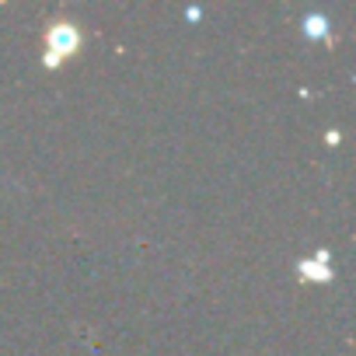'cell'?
Here are the masks:
<instances>
[{
	"label": "cell",
	"mask_w": 356,
	"mask_h": 356,
	"mask_svg": "<svg viewBox=\"0 0 356 356\" xmlns=\"http://www.w3.org/2000/svg\"><path fill=\"white\" fill-rule=\"evenodd\" d=\"M77 42H81V35H77V29L74 25H53L49 29V63H60L67 53H74L77 49Z\"/></svg>",
	"instance_id": "6da1fadb"
}]
</instances>
